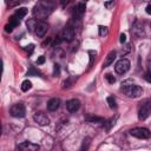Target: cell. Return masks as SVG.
Wrapping results in <instances>:
<instances>
[{"label": "cell", "mask_w": 151, "mask_h": 151, "mask_svg": "<svg viewBox=\"0 0 151 151\" xmlns=\"http://www.w3.org/2000/svg\"><path fill=\"white\" fill-rule=\"evenodd\" d=\"M55 0H39L33 8V15L39 20H45L54 9Z\"/></svg>", "instance_id": "1"}, {"label": "cell", "mask_w": 151, "mask_h": 151, "mask_svg": "<svg viewBox=\"0 0 151 151\" xmlns=\"http://www.w3.org/2000/svg\"><path fill=\"white\" fill-rule=\"evenodd\" d=\"M120 90L130 98H137L139 96L143 94V88L136 84H133L132 81L130 80H126L124 83H122V86H120Z\"/></svg>", "instance_id": "2"}, {"label": "cell", "mask_w": 151, "mask_h": 151, "mask_svg": "<svg viewBox=\"0 0 151 151\" xmlns=\"http://www.w3.org/2000/svg\"><path fill=\"white\" fill-rule=\"evenodd\" d=\"M140 104L142 105L138 110V118L139 120H145L151 113V99H146Z\"/></svg>", "instance_id": "3"}, {"label": "cell", "mask_w": 151, "mask_h": 151, "mask_svg": "<svg viewBox=\"0 0 151 151\" xmlns=\"http://www.w3.org/2000/svg\"><path fill=\"white\" fill-rule=\"evenodd\" d=\"M130 134L136 138H139V139H147V138H150L151 132L145 127H134V129L130 130Z\"/></svg>", "instance_id": "4"}, {"label": "cell", "mask_w": 151, "mask_h": 151, "mask_svg": "<svg viewBox=\"0 0 151 151\" xmlns=\"http://www.w3.org/2000/svg\"><path fill=\"white\" fill-rule=\"evenodd\" d=\"M9 113L12 117H15V118H22L26 113V109H25V105L22 103H18V104H14L11 110H9Z\"/></svg>", "instance_id": "5"}, {"label": "cell", "mask_w": 151, "mask_h": 151, "mask_svg": "<svg viewBox=\"0 0 151 151\" xmlns=\"http://www.w3.org/2000/svg\"><path fill=\"white\" fill-rule=\"evenodd\" d=\"M129 68H130V61L127 59H124V58H122L120 60H118L116 63V65H114V71L118 74L126 73L129 71Z\"/></svg>", "instance_id": "6"}, {"label": "cell", "mask_w": 151, "mask_h": 151, "mask_svg": "<svg viewBox=\"0 0 151 151\" xmlns=\"http://www.w3.org/2000/svg\"><path fill=\"white\" fill-rule=\"evenodd\" d=\"M33 119H34V122H35L38 125H40V126H45V125H48V124H50V118L47 117L46 113H44V112H41V111L35 112L34 116H33Z\"/></svg>", "instance_id": "7"}, {"label": "cell", "mask_w": 151, "mask_h": 151, "mask_svg": "<svg viewBox=\"0 0 151 151\" xmlns=\"http://www.w3.org/2000/svg\"><path fill=\"white\" fill-rule=\"evenodd\" d=\"M74 34H76L74 28L71 27V26H66V27L61 31L60 37H61V39L65 40V41H72L73 38H74Z\"/></svg>", "instance_id": "8"}, {"label": "cell", "mask_w": 151, "mask_h": 151, "mask_svg": "<svg viewBox=\"0 0 151 151\" xmlns=\"http://www.w3.org/2000/svg\"><path fill=\"white\" fill-rule=\"evenodd\" d=\"M131 33L137 37V38H142L145 35V32H144V27H143V24L139 22V21H134V24L132 25V28H131Z\"/></svg>", "instance_id": "9"}, {"label": "cell", "mask_w": 151, "mask_h": 151, "mask_svg": "<svg viewBox=\"0 0 151 151\" xmlns=\"http://www.w3.org/2000/svg\"><path fill=\"white\" fill-rule=\"evenodd\" d=\"M47 29H48V25H47L45 21L40 20V21H38V25H37L34 32H35V35H37L38 38H41V37H44V35L46 34Z\"/></svg>", "instance_id": "10"}, {"label": "cell", "mask_w": 151, "mask_h": 151, "mask_svg": "<svg viewBox=\"0 0 151 151\" xmlns=\"http://www.w3.org/2000/svg\"><path fill=\"white\" fill-rule=\"evenodd\" d=\"M80 107V101L78 99H70L66 103V109L68 112H76Z\"/></svg>", "instance_id": "11"}, {"label": "cell", "mask_w": 151, "mask_h": 151, "mask_svg": "<svg viewBox=\"0 0 151 151\" xmlns=\"http://www.w3.org/2000/svg\"><path fill=\"white\" fill-rule=\"evenodd\" d=\"M18 149L19 150H29V151H37L39 150V145L38 144H34L32 142H24L21 144L18 145Z\"/></svg>", "instance_id": "12"}, {"label": "cell", "mask_w": 151, "mask_h": 151, "mask_svg": "<svg viewBox=\"0 0 151 151\" xmlns=\"http://www.w3.org/2000/svg\"><path fill=\"white\" fill-rule=\"evenodd\" d=\"M19 24H20V19H19L17 15H12V17L9 18V24L6 25V27H5V31H6V32H12L13 28L17 27Z\"/></svg>", "instance_id": "13"}, {"label": "cell", "mask_w": 151, "mask_h": 151, "mask_svg": "<svg viewBox=\"0 0 151 151\" xmlns=\"http://www.w3.org/2000/svg\"><path fill=\"white\" fill-rule=\"evenodd\" d=\"M85 9H86V7H85V4H83V2L78 4V5L74 7V11H73V15H74V19H80V18L83 17V14L85 13Z\"/></svg>", "instance_id": "14"}, {"label": "cell", "mask_w": 151, "mask_h": 151, "mask_svg": "<svg viewBox=\"0 0 151 151\" xmlns=\"http://www.w3.org/2000/svg\"><path fill=\"white\" fill-rule=\"evenodd\" d=\"M60 106V99L59 98H52L47 101V110L53 112V111H57Z\"/></svg>", "instance_id": "15"}, {"label": "cell", "mask_w": 151, "mask_h": 151, "mask_svg": "<svg viewBox=\"0 0 151 151\" xmlns=\"http://www.w3.org/2000/svg\"><path fill=\"white\" fill-rule=\"evenodd\" d=\"M114 59H116V52H114V51H111V52L106 55L105 61L103 63V67H107V66H110V65L113 63Z\"/></svg>", "instance_id": "16"}, {"label": "cell", "mask_w": 151, "mask_h": 151, "mask_svg": "<svg viewBox=\"0 0 151 151\" xmlns=\"http://www.w3.org/2000/svg\"><path fill=\"white\" fill-rule=\"evenodd\" d=\"M85 119L90 123H104V119L101 117H97V116H86Z\"/></svg>", "instance_id": "17"}, {"label": "cell", "mask_w": 151, "mask_h": 151, "mask_svg": "<svg viewBox=\"0 0 151 151\" xmlns=\"http://www.w3.org/2000/svg\"><path fill=\"white\" fill-rule=\"evenodd\" d=\"M26 14H27V8H25V7L18 8V9L15 11V13H14V15H17L19 19H22V18H24Z\"/></svg>", "instance_id": "18"}, {"label": "cell", "mask_w": 151, "mask_h": 151, "mask_svg": "<svg viewBox=\"0 0 151 151\" xmlns=\"http://www.w3.org/2000/svg\"><path fill=\"white\" fill-rule=\"evenodd\" d=\"M37 25H38V21H37L35 19H29V20L27 21V27H28V29H29L31 32L35 31Z\"/></svg>", "instance_id": "19"}, {"label": "cell", "mask_w": 151, "mask_h": 151, "mask_svg": "<svg viewBox=\"0 0 151 151\" xmlns=\"http://www.w3.org/2000/svg\"><path fill=\"white\" fill-rule=\"evenodd\" d=\"M31 87H32V83L29 80H24L22 81V84H21V91L27 92L28 90H31Z\"/></svg>", "instance_id": "20"}, {"label": "cell", "mask_w": 151, "mask_h": 151, "mask_svg": "<svg viewBox=\"0 0 151 151\" xmlns=\"http://www.w3.org/2000/svg\"><path fill=\"white\" fill-rule=\"evenodd\" d=\"M107 104H109V106L111 107V109H116L117 107V105H116V99L113 98V97H107Z\"/></svg>", "instance_id": "21"}, {"label": "cell", "mask_w": 151, "mask_h": 151, "mask_svg": "<svg viewBox=\"0 0 151 151\" xmlns=\"http://www.w3.org/2000/svg\"><path fill=\"white\" fill-rule=\"evenodd\" d=\"M98 29H99V35H106L107 34V32H109V29H107V27L106 26H103V25H100L99 27H98Z\"/></svg>", "instance_id": "22"}, {"label": "cell", "mask_w": 151, "mask_h": 151, "mask_svg": "<svg viewBox=\"0 0 151 151\" xmlns=\"http://www.w3.org/2000/svg\"><path fill=\"white\" fill-rule=\"evenodd\" d=\"M38 74H40V72L38 70H35L34 66H31L28 72H27V76H38Z\"/></svg>", "instance_id": "23"}, {"label": "cell", "mask_w": 151, "mask_h": 151, "mask_svg": "<svg viewBox=\"0 0 151 151\" xmlns=\"http://www.w3.org/2000/svg\"><path fill=\"white\" fill-rule=\"evenodd\" d=\"M88 145H90V138H85L84 142H83V145H81V150H87L88 149Z\"/></svg>", "instance_id": "24"}, {"label": "cell", "mask_w": 151, "mask_h": 151, "mask_svg": "<svg viewBox=\"0 0 151 151\" xmlns=\"http://www.w3.org/2000/svg\"><path fill=\"white\" fill-rule=\"evenodd\" d=\"M105 78H106V80H107L110 84H113V83L116 81V78H114L112 74H110V73H107V74L105 76Z\"/></svg>", "instance_id": "25"}, {"label": "cell", "mask_w": 151, "mask_h": 151, "mask_svg": "<svg viewBox=\"0 0 151 151\" xmlns=\"http://www.w3.org/2000/svg\"><path fill=\"white\" fill-rule=\"evenodd\" d=\"M114 120H116V119H110V120H107V122H106L107 124H105V123H104L105 129H106V130H110V127H111L112 125H114Z\"/></svg>", "instance_id": "26"}, {"label": "cell", "mask_w": 151, "mask_h": 151, "mask_svg": "<svg viewBox=\"0 0 151 151\" xmlns=\"http://www.w3.org/2000/svg\"><path fill=\"white\" fill-rule=\"evenodd\" d=\"M59 72H60V67L58 64H54V67H53V76H59Z\"/></svg>", "instance_id": "27"}, {"label": "cell", "mask_w": 151, "mask_h": 151, "mask_svg": "<svg viewBox=\"0 0 151 151\" xmlns=\"http://www.w3.org/2000/svg\"><path fill=\"white\" fill-rule=\"evenodd\" d=\"M45 63V57L44 55H40L38 59H37V64L38 65H41V64H44Z\"/></svg>", "instance_id": "28"}, {"label": "cell", "mask_w": 151, "mask_h": 151, "mask_svg": "<svg viewBox=\"0 0 151 151\" xmlns=\"http://www.w3.org/2000/svg\"><path fill=\"white\" fill-rule=\"evenodd\" d=\"M113 5H114V1L113 0H110V1L105 2V7L106 8H111V6H113Z\"/></svg>", "instance_id": "29"}, {"label": "cell", "mask_w": 151, "mask_h": 151, "mask_svg": "<svg viewBox=\"0 0 151 151\" xmlns=\"http://www.w3.org/2000/svg\"><path fill=\"white\" fill-rule=\"evenodd\" d=\"M144 78H145V80H146L147 83H151V73L146 72V73H145V76H144Z\"/></svg>", "instance_id": "30"}, {"label": "cell", "mask_w": 151, "mask_h": 151, "mask_svg": "<svg viewBox=\"0 0 151 151\" xmlns=\"http://www.w3.org/2000/svg\"><path fill=\"white\" fill-rule=\"evenodd\" d=\"M33 50H34V45H28V46H26V51H27L28 53H32Z\"/></svg>", "instance_id": "31"}, {"label": "cell", "mask_w": 151, "mask_h": 151, "mask_svg": "<svg viewBox=\"0 0 151 151\" xmlns=\"http://www.w3.org/2000/svg\"><path fill=\"white\" fill-rule=\"evenodd\" d=\"M125 40H126V35H125L124 33H122V34H120V39H119V41L123 44V42H125Z\"/></svg>", "instance_id": "32"}, {"label": "cell", "mask_w": 151, "mask_h": 151, "mask_svg": "<svg viewBox=\"0 0 151 151\" xmlns=\"http://www.w3.org/2000/svg\"><path fill=\"white\" fill-rule=\"evenodd\" d=\"M145 12H146L147 14H151V4H149V5L146 6V8H145Z\"/></svg>", "instance_id": "33"}, {"label": "cell", "mask_w": 151, "mask_h": 151, "mask_svg": "<svg viewBox=\"0 0 151 151\" xmlns=\"http://www.w3.org/2000/svg\"><path fill=\"white\" fill-rule=\"evenodd\" d=\"M147 72L151 73V58L147 60Z\"/></svg>", "instance_id": "34"}, {"label": "cell", "mask_w": 151, "mask_h": 151, "mask_svg": "<svg viewBox=\"0 0 151 151\" xmlns=\"http://www.w3.org/2000/svg\"><path fill=\"white\" fill-rule=\"evenodd\" d=\"M60 4H61V7H66V5L68 4V0H60Z\"/></svg>", "instance_id": "35"}, {"label": "cell", "mask_w": 151, "mask_h": 151, "mask_svg": "<svg viewBox=\"0 0 151 151\" xmlns=\"http://www.w3.org/2000/svg\"><path fill=\"white\" fill-rule=\"evenodd\" d=\"M84 1H87V0H84Z\"/></svg>", "instance_id": "36"}]
</instances>
